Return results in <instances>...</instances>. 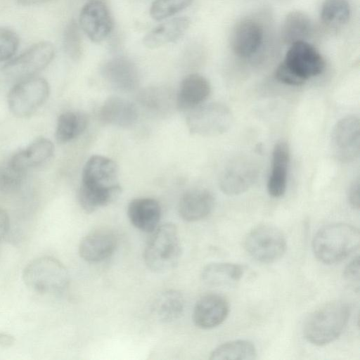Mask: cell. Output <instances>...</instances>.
Here are the masks:
<instances>
[{"label":"cell","instance_id":"f1b7e54d","mask_svg":"<svg viewBox=\"0 0 360 360\" xmlns=\"http://www.w3.org/2000/svg\"><path fill=\"white\" fill-rule=\"evenodd\" d=\"M257 357L255 345L245 340H232L219 345L210 354L212 360H252Z\"/></svg>","mask_w":360,"mask_h":360},{"label":"cell","instance_id":"8fae6325","mask_svg":"<svg viewBox=\"0 0 360 360\" xmlns=\"http://www.w3.org/2000/svg\"><path fill=\"white\" fill-rule=\"evenodd\" d=\"M256 163L247 157H238L230 161L219 178L221 190L226 195L244 193L255 183L258 176Z\"/></svg>","mask_w":360,"mask_h":360},{"label":"cell","instance_id":"e0dca14e","mask_svg":"<svg viewBox=\"0 0 360 360\" xmlns=\"http://www.w3.org/2000/svg\"><path fill=\"white\" fill-rule=\"evenodd\" d=\"M116 246L117 238L113 232L107 229H97L81 240L79 254L88 262H99L110 257Z\"/></svg>","mask_w":360,"mask_h":360},{"label":"cell","instance_id":"4316f807","mask_svg":"<svg viewBox=\"0 0 360 360\" xmlns=\"http://www.w3.org/2000/svg\"><path fill=\"white\" fill-rule=\"evenodd\" d=\"M87 115L80 111H66L58 117L56 139L60 143L70 142L79 136L86 129Z\"/></svg>","mask_w":360,"mask_h":360},{"label":"cell","instance_id":"d6a6232c","mask_svg":"<svg viewBox=\"0 0 360 360\" xmlns=\"http://www.w3.org/2000/svg\"><path fill=\"white\" fill-rule=\"evenodd\" d=\"M79 25L75 20L66 26L63 34V47L67 55L73 60H78L82 54V41Z\"/></svg>","mask_w":360,"mask_h":360},{"label":"cell","instance_id":"6da1fadb","mask_svg":"<svg viewBox=\"0 0 360 360\" xmlns=\"http://www.w3.org/2000/svg\"><path fill=\"white\" fill-rule=\"evenodd\" d=\"M359 231L355 226L335 223L320 229L315 234L312 249L315 257L323 264L338 263L359 248Z\"/></svg>","mask_w":360,"mask_h":360},{"label":"cell","instance_id":"44dd1931","mask_svg":"<svg viewBox=\"0 0 360 360\" xmlns=\"http://www.w3.org/2000/svg\"><path fill=\"white\" fill-rule=\"evenodd\" d=\"M99 116L101 120L105 124L128 127L136 122L138 110L130 101L112 96L104 101L100 109Z\"/></svg>","mask_w":360,"mask_h":360},{"label":"cell","instance_id":"484cf974","mask_svg":"<svg viewBox=\"0 0 360 360\" xmlns=\"http://www.w3.org/2000/svg\"><path fill=\"white\" fill-rule=\"evenodd\" d=\"M184 304V296L179 291L166 290L155 300L153 312L158 321L163 323L172 322L181 316Z\"/></svg>","mask_w":360,"mask_h":360},{"label":"cell","instance_id":"277c9868","mask_svg":"<svg viewBox=\"0 0 360 360\" xmlns=\"http://www.w3.org/2000/svg\"><path fill=\"white\" fill-rule=\"evenodd\" d=\"M181 256V245L176 226L172 223L158 226L148 238L143 259L149 269L165 273L173 269Z\"/></svg>","mask_w":360,"mask_h":360},{"label":"cell","instance_id":"e575fe53","mask_svg":"<svg viewBox=\"0 0 360 360\" xmlns=\"http://www.w3.org/2000/svg\"><path fill=\"white\" fill-rule=\"evenodd\" d=\"M19 46V38L11 29L0 27V62L9 60Z\"/></svg>","mask_w":360,"mask_h":360},{"label":"cell","instance_id":"603a6c76","mask_svg":"<svg viewBox=\"0 0 360 360\" xmlns=\"http://www.w3.org/2000/svg\"><path fill=\"white\" fill-rule=\"evenodd\" d=\"M53 153V143L45 137H39L25 148L13 154L10 159L17 167L27 172L29 169L48 161Z\"/></svg>","mask_w":360,"mask_h":360},{"label":"cell","instance_id":"d590c367","mask_svg":"<svg viewBox=\"0 0 360 360\" xmlns=\"http://www.w3.org/2000/svg\"><path fill=\"white\" fill-rule=\"evenodd\" d=\"M140 101L142 105L153 110L159 109L165 105L164 99L166 96L158 89H146L141 92Z\"/></svg>","mask_w":360,"mask_h":360},{"label":"cell","instance_id":"30bf717a","mask_svg":"<svg viewBox=\"0 0 360 360\" xmlns=\"http://www.w3.org/2000/svg\"><path fill=\"white\" fill-rule=\"evenodd\" d=\"M333 156L342 162L356 160L360 153V122L358 117L347 115L334 126L330 138Z\"/></svg>","mask_w":360,"mask_h":360},{"label":"cell","instance_id":"2e32d148","mask_svg":"<svg viewBox=\"0 0 360 360\" xmlns=\"http://www.w3.org/2000/svg\"><path fill=\"white\" fill-rule=\"evenodd\" d=\"M101 74L111 86L120 91H131L139 83L136 66L125 57H115L105 62Z\"/></svg>","mask_w":360,"mask_h":360},{"label":"cell","instance_id":"d4e9b609","mask_svg":"<svg viewBox=\"0 0 360 360\" xmlns=\"http://www.w3.org/2000/svg\"><path fill=\"white\" fill-rule=\"evenodd\" d=\"M243 274L244 268L240 264L213 262L203 268L201 278L208 285L224 286L239 281Z\"/></svg>","mask_w":360,"mask_h":360},{"label":"cell","instance_id":"ab89813d","mask_svg":"<svg viewBox=\"0 0 360 360\" xmlns=\"http://www.w3.org/2000/svg\"><path fill=\"white\" fill-rule=\"evenodd\" d=\"M15 342V338L10 334L0 333V346L8 347L11 346Z\"/></svg>","mask_w":360,"mask_h":360},{"label":"cell","instance_id":"ffe728a7","mask_svg":"<svg viewBox=\"0 0 360 360\" xmlns=\"http://www.w3.org/2000/svg\"><path fill=\"white\" fill-rule=\"evenodd\" d=\"M127 215L135 228L151 233L158 226L161 218V207L153 198H135L128 205Z\"/></svg>","mask_w":360,"mask_h":360},{"label":"cell","instance_id":"f546056e","mask_svg":"<svg viewBox=\"0 0 360 360\" xmlns=\"http://www.w3.org/2000/svg\"><path fill=\"white\" fill-rule=\"evenodd\" d=\"M311 23L303 12L294 11L285 17L282 29L283 39L288 44L304 40L311 33Z\"/></svg>","mask_w":360,"mask_h":360},{"label":"cell","instance_id":"f35d334b","mask_svg":"<svg viewBox=\"0 0 360 360\" xmlns=\"http://www.w3.org/2000/svg\"><path fill=\"white\" fill-rule=\"evenodd\" d=\"M10 227V220L6 212L0 208V240L7 234Z\"/></svg>","mask_w":360,"mask_h":360},{"label":"cell","instance_id":"9a60e30c","mask_svg":"<svg viewBox=\"0 0 360 360\" xmlns=\"http://www.w3.org/2000/svg\"><path fill=\"white\" fill-rule=\"evenodd\" d=\"M229 312V302L224 297L218 294H207L196 302L193 320L198 327L210 329L223 323Z\"/></svg>","mask_w":360,"mask_h":360},{"label":"cell","instance_id":"1f68e13d","mask_svg":"<svg viewBox=\"0 0 360 360\" xmlns=\"http://www.w3.org/2000/svg\"><path fill=\"white\" fill-rule=\"evenodd\" d=\"M350 6L347 0H325L321 9V20L330 25H343L349 19Z\"/></svg>","mask_w":360,"mask_h":360},{"label":"cell","instance_id":"ba28073f","mask_svg":"<svg viewBox=\"0 0 360 360\" xmlns=\"http://www.w3.org/2000/svg\"><path fill=\"white\" fill-rule=\"evenodd\" d=\"M186 124L191 134L214 136L227 131L233 123L230 109L219 103L201 104L186 112Z\"/></svg>","mask_w":360,"mask_h":360},{"label":"cell","instance_id":"3957f363","mask_svg":"<svg viewBox=\"0 0 360 360\" xmlns=\"http://www.w3.org/2000/svg\"><path fill=\"white\" fill-rule=\"evenodd\" d=\"M351 314L348 303L333 301L314 311L306 319L304 335L308 342L322 346L336 340L346 328Z\"/></svg>","mask_w":360,"mask_h":360},{"label":"cell","instance_id":"7a4b0ae2","mask_svg":"<svg viewBox=\"0 0 360 360\" xmlns=\"http://www.w3.org/2000/svg\"><path fill=\"white\" fill-rule=\"evenodd\" d=\"M324 67V59L315 47L305 40L297 41L290 45L275 76L281 83L300 86L308 79L321 74Z\"/></svg>","mask_w":360,"mask_h":360},{"label":"cell","instance_id":"60d3db41","mask_svg":"<svg viewBox=\"0 0 360 360\" xmlns=\"http://www.w3.org/2000/svg\"><path fill=\"white\" fill-rule=\"evenodd\" d=\"M51 0H17L22 5H34L49 1Z\"/></svg>","mask_w":360,"mask_h":360},{"label":"cell","instance_id":"74e56055","mask_svg":"<svg viewBox=\"0 0 360 360\" xmlns=\"http://www.w3.org/2000/svg\"><path fill=\"white\" fill-rule=\"evenodd\" d=\"M359 188V179L357 177L350 184L347 194L350 205L356 210H359L360 206Z\"/></svg>","mask_w":360,"mask_h":360},{"label":"cell","instance_id":"5b68a950","mask_svg":"<svg viewBox=\"0 0 360 360\" xmlns=\"http://www.w3.org/2000/svg\"><path fill=\"white\" fill-rule=\"evenodd\" d=\"M54 56L55 49L51 42L36 43L0 68V82L13 85L36 76L50 64Z\"/></svg>","mask_w":360,"mask_h":360},{"label":"cell","instance_id":"8992f818","mask_svg":"<svg viewBox=\"0 0 360 360\" xmlns=\"http://www.w3.org/2000/svg\"><path fill=\"white\" fill-rule=\"evenodd\" d=\"M22 278L27 287L39 293H58L68 286L65 266L57 259L43 256L31 261L24 269Z\"/></svg>","mask_w":360,"mask_h":360},{"label":"cell","instance_id":"cb8c5ba5","mask_svg":"<svg viewBox=\"0 0 360 360\" xmlns=\"http://www.w3.org/2000/svg\"><path fill=\"white\" fill-rule=\"evenodd\" d=\"M190 23V20L187 17L174 18L162 22L143 37V44L153 49L175 42L184 36Z\"/></svg>","mask_w":360,"mask_h":360},{"label":"cell","instance_id":"5bb4252c","mask_svg":"<svg viewBox=\"0 0 360 360\" xmlns=\"http://www.w3.org/2000/svg\"><path fill=\"white\" fill-rule=\"evenodd\" d=\"M264 38L262 26L252 18H244L238 22L231 36V46L236 55L248 58L259 49Z\"/></svg>","mask_w":360,"mask_h":360},{"label":"cell","instance_id":"ac0fdd59","mask_svg":"<svg viewBox=\"0 0 360 360\" xmlns=\"http://www.w3.org/2000/svg\"><path fill=\"white\" fill-rule=\"evenodd\" d=\"M211 91L208 80L199 74L186 76L181 81L176 97V106L181 111L188 112L204 103Z\"/></svg>","mask_w":360,"mask_h":360},{"label":"cell","instance_id":"52a82bcc","mask_svg":"<svg viewBox=\"0 0 360 360\" xmlns=\"http://www.w3.org/2000/svg\"><path fill=\"white\" fill-rule=\"evenodd\" d=\"M50 92L48 82L34 76L14 84L8 95V105L18 117L34 114L46 102Z\"/></svg>","mask_w":360,"mask_h":360},{"label":"cell","instance_id":"836d02e7","mask_svg":"<svg viewBox=\"0 0 360 360\" xmlns=\"http://www.w3.org/2000/svg\"><path fill=\"white\" fill-rule=\"evenodd\" d=\"M193 0H154L150 15L155 20L172 16L188 7Z\"/></svg>","mask_w":360,"mask_h":360},{"label":"cell","instance_id":"7402d4cb","mask_svg":"<svg viewBox=\"0 0 360 360\" xmlns=\"http://www.w3.org/2000/svg\"><path fill=\"white\" fill-rule=\"evenodd\" d=\"M289 164V146L286 142L281 141L274 146L272 153L271 169L267 182V190L271 196L279 198L285 193Z\"/></svg>","mask_w":360,"mask_h":360},{"label":"cell","instance_id":"83f0119b","mask_svg":"<svg viewBox=\"0 0 360 360\" xmlns=\"http://www.w3.org/2000/svg\"><path fill=\"white\" fill-rule=\"evenodd\" d=\"M120 186L111 188L101 189L80 185L78 192V201L82 210L86 213H92L98 209L113 202L120 195Z\"/></svg>","mask_w":360,"mask_h":360},{"label":"cell","instance_id":"d6986e66","mask_svg":"<svg viewBox=\"0 0 360 360\" xmlns=\"http://www.w3.org/2000/svg\"><path fill=\"white\" fill-rule=\"evenodd\" d=\"M214 198L205 188H192L181 197L178 210L180 217L187 221H196L205 218L212 212Z\"/></svg>","mask_w":360,"mask_h":360},{"label":"cell","instance_id":"4fadbf2b","mask_svg":"<svg viewBox=\"0 0 360 360\" xmlns=\"http://www.w3.org/2000/svg\"><path fill=\"white\" fill-rule=\"evenodd\" d=\"M118 176V166L113 160L95 155L84 166L81 185L94 188H111L120 186Z\"/></svg>","mask_w":360,"mask_h":360},{"label":"cell","instance_id":"9c48e42d","mask_svg":"<svg viewBox=\"0 0 360 360\" xmlns=\"http://www.w3.org/2000/svg\"><path fill=\"white\" fill-rule=\"evenodd\" d=\"M286 240L277 227L262 224L247 235L245 248L248 253L262 263H273L281 259L286 250Z\"/></svg>","mask_w":360,"mask_h":360},{"label":"cell","instance_id":"4dcf8cb0","mask_svg":"<svg viewBox=\"0 0 360 360\" xmlns=\"http://www.w3.org/2000/svg\"><path fill=\"white\" fill-rule=\"evenodd\" d=\"M25 172L17 167L10 158L0 162V192L8 193L19 189L27 175Z\"/></svg>","mask_w":360,"mask_h":360},{"label":"cell","instance_id":"8d00e7d4","mask_svg":"<svg viewBox=\"0 0 360 360\" xmlns=\"http://www.w3.org/2000/svg\"><path fill=\"white\" fill-rule=\"evenodd\" d=\"M344 278L354 289L359 288V257L357 256L345 268Z\"/></svg>","mask_w":360,"mask_h":360},{"label":"cell","instance_id":"7c38bea8","mask_svg":"<svg viewBox=\"0 0 360 360\" xmlns=\"http://www.w3.org/2000/svg\"><path fill=\"white\" fill-rule=\"evenodd\" d=\"M79 25L94 43L105 40L112 32L113 22L106 4L101 0H91L82 7Z\"/></svg>","mask_w":360,"mask_h":360}]
</instances>
